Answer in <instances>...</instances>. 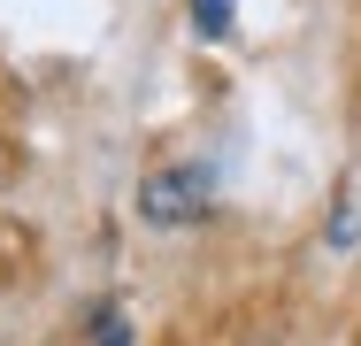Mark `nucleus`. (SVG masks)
<instances>
[{"instance_id":"nucleus-1","label":"nucleus","mask_w":361,"mask_h":346,"mask_svg":"<svg viewBox=\"0 0 361 346\" xmlns=\"http://www.w3.org/2000/svg\"><path fill=\"white\" fill-rule=\"evenodd\" d=\"M208 193H216V169H208V162L154 169V177L139 185V215H146V223H161V231H177V223H200Z\"/></svg>"},{"instance_id":"nucleus-2","label":"nucleus","mask_w":361,"mask_h":346,"mask_svg":"<svg viewBox=\"0 0 361 346\" xmlns=\"http://www.w3.org/2000/svg\"><path fill=\"white\" fill-rule=\"evenodd\" d=\"M323 246H331V254H354V246H361V162L338 177V201H331V223H323Z\"/></svg>"},{"instance_id":"nucleus-3","label":"nucleus","mask_w":361,"mask_h":346,"mask_svg":"<svg viewBox=\"0 0 361 346\" xmlns=\"http://www.w3.org/2000/svg\"><path fill=\"white\" fill-rule=\"evenodd\" d=\"M231 23H238V0H192V31L200 39H231Z\"/></svg>"},{"instance_id":"nucleus-4","label":"nucleus","mask_w":361,"mask_h":346,"mask_svg":"<svg viewBox=\"0 0 361 346\" xmlns=\"http://www.w3.org/2000/svg\"><path fill=\"white\" fill-rule=\"evenodd\" d=\"M100 346H131V331H123V316H116V308L100 316Z\"/></svg>"}]
</instances>
